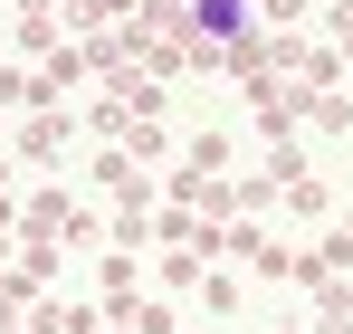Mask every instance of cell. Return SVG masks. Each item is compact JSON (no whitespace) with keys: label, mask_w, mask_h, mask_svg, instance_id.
Returning a JSON list of instances; mask_svg holds the SVG:
<instances>
[{"label":"cell","mask_w":353,"mask_h":334,"mask_svg":"<svg viewBox=\"0 0 353 334\" xmlns=\"http://www.w3.org/2000/svg\"><path fill=\"white\" fill-rule=\"evenodd\" d=\"M191 48H248L258 39V0H181Z\"/></svg>","instance_id":"cell-1"}]
</instances>
